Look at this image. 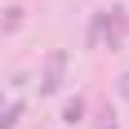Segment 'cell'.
Segmentation results:
<instances>
[{"instance_id":"cell-1","label":"cell","mask_w":129,"mask_h":129,"mask_svg":"<svg viewBox=\"0 0 129 129\" xmlns=\"http://www.w3.org/2000/svg\"><path fill=\"white\" fill-rule=\"evenodd\" d=\"M129 36V13L125 9H98L93 13V22H89V45H107V49H120Z\"/></svg>"},{"instance_id":"cell-2","label":"cell","mask_w":129,"mask_h":129,"mask_svg":"<svg viewBox=\"0 0 129 129\" xmlns=\"http://www.w3.org/2000/svg\"><path fill=\"white\" fill-rule=\"evenodd\" d=\"M62 76H67V49H49L45 53V67H40V93L49 98V93L62 89Z\"/></svg>"},{"instance_id":"cell-3","label":"cell","mask_w":129,"mask_h":129,"mask_svg":"<svg viewBox=\"0 0 129 129\" xmlns=\"http://www.w3.org/2000/svg\"><path fill=\"white\" fill-rule=\"evenodd\" d=\"M85 111H89V98H85V93H76V98H67V103H62V125H67V129L85 125Z\"/></svg>"},{"instance_id":"cell-4","label":"cell","mask_w":129,"mask_h":129,"mask_svg":"<svg viewBox=\"0 0 129 129\" xmlns=\"http://www.w3.org/2000/svg\"><path fill=\"white\" fill-rule=\"evenodd\" d=\"M22 111H27V103H22V98H13L9 107H0V129H18Z\"/></svg>"},{"instance_id":"cell-5","label":"cell","mask_w":129,"mask_h":129,"mask_svg":"<svg viewBox=\"0 0 129 129\" xmlns=\"http://www.w3.org/2000/svg\"><path fill=\"white\" fill-rule=\"evenodd\" d=\"M22 22H27V13H22V9H5V18H0V31H18Z\"/></svg>"},{"instance_id":"cell-6","label":"cell","mask_w":129,"mask_h":129,"mask_svg":"<svg viewBox=\"0 0 129 129\" xmlns=\"http://www.w3.org/2000/svg\"><path fill=\"white\" fill-rule=\"evenodd\" d=\"M93 129H120V125H116V116H111V111H103V116L93 120Z\"/></svg>"},{"instance_id":"cell-7","label":"cell","mask_w":129,"mask_h":129,"mask_svg":"<svg viewBox=\"0 0 129 129\" xmlns=\"http://www.w3.org/2000/svg\"><path fill=\"white\" fill-rule=\"evenodd\" d=\"M120 93H125V98H129V71H125V76H120Z\"/></svg>"}]
</instances>
